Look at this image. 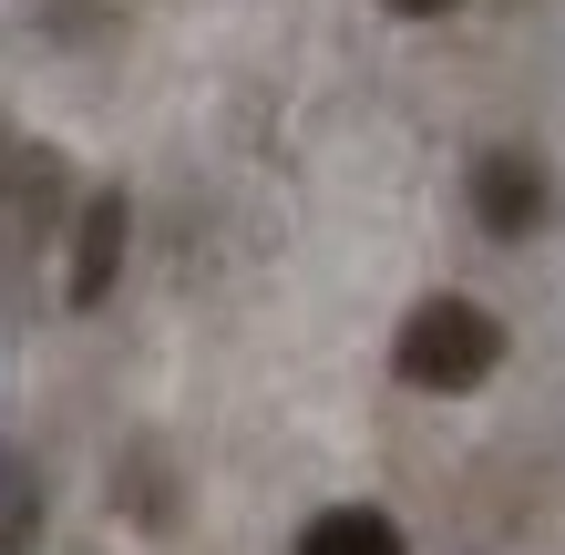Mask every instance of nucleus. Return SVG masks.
I'll return each instance as SVG.
<instances>
[{
	"label": "nucleus",
	"instance_id": "1",
	"mask_svg": "<svg viewBox=\"0 0 565 555\" xmlns=\"http://www.w3.org/2000/svg\"><path fill=\"white\" fill-rule=\"evenodd\" d=\"M493 361H504V319L483 299H422L391 340V371L412 391H473V381H493Z\"/></svg>",
	"mask_w": 565,
	"mask_h": 555
},
{
	"label": "nucleus",
	"instance_id": "2",
	"mask_svg": "<svg viewBox=\"0 0 565 555\" xmlns=\"http://www.w3.org/2000/svg\"><path fill=\"white\" fill-rule=\"evenodd\" d=\"M545 206H555V185H545V166L524 145L473 154V216H483V237H535Z\"/></svg>",
	"mask_w": 565,
	"mask_h": 555
},
{
	"label": "nucleus",
	"instance_id": "3",
	"mask_svg": "<svg viewBox=\"0 0 565 555\" xmlns=\"http://www.w3.org/2000/svg\"><path fill=\"white\" fill-rule=\"evenodd\" d=\"M114 268H124V195H93L83 206V226H73V309H93L114 288Z\"/></svg>",
	"mask_w": 565,
	"mask_h": 555
},
{
	"label": "nucleus",
	"instance_id": "4",
	"mask_svg": "<svg viewBox=\"0 0 565 555\" xmlns=\"http://www.w3.org/2000/svg\"><path fill=\"white\" fill-rule=\"evenodd\" d=\"M298 555H412V545H402V525L371 514V504H329L319 525L298 535Z\"/></svg>",
	"mask_w": 565,
	"mask_h": 555
},
{
	"label": "nucleus",
	"instance_id": "5",
	"mask_svg": "<svg viewBox=\"0 0 565 555\" xmlns=\"http://www.w3.org/2000/svg\"><path fill=\"white\" fill-rule=\"evenodd\" d=\"M31 535H42V483L21 463H0V555H21Z\"/></svg>",
	"mask_w": 565,
	"mask_h": 555
},
{
	"label": "nucleus",
	"instance_id": "6",
	"mask_svg": "<svg viewBox=\"0 0 565 555\" xmlns=\"http://www.w3.org/2000/svg\"><path fill=\"white\" fill-rule=\"evenodd\" d=\"M391 11H402V21H431V11H452V0H391Z\"/></svg>",
	"mask_w": 565,
	"mask_h": 555
}]
</instances>
